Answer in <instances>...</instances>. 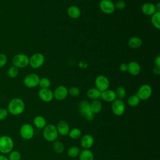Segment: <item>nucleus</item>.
Masks as SVG:
<instances>
[{"label":"nucleus","mask_w":160,"mask_h":160,"mask_svg":"<svg viewBox=\"0 0 160 160\" xmlns=\"http://www.w3.org/2000/svg\"><path fill=\"white\" fill-rule=\"evenodd\" d=\"M8 116V111L6 109L0 108V121L4 120Z\"/></svg>","instance_id":"4c0bfd02"},{"label":"nucleus","mask_w":160,"mask_h":160,"mask_svg":"<svg viewBox=\"0 0 160 160\" xmlns=\"http://www.w3.org/2000/svg\"><path fill=\"white\" fill-rule=\"evenodd\" d=\"M94 83L96 88L101 92H102L109 89L110 85L108 78L104 75H99L98 76H97L95 79Z\"/></svg>","instance_id":"9b49d317"},{"label":"nucleus","mask_w":160,"mask_h":160,"mask_svg":"<svg viewBox=\"0 0 160 160\" xmlns=\"http://www.w3.org/2000/svg\"><path fill=\"white\" fill-rule=\"evenodd\" d=\"M94 143V139L93 136L89 134L83 135L80 140V144L83 149H90Z\"/></svg>","instance_id":"2eb2a0df"},{"label":"nucleus","mask_w":160,"mask_h":160,"mask_svg":"<svg viewBox=\"0 0 160 160\" xmlns=\"http://www.w3.org/2000/svg\"><path fill=\"white\" fill-rule=\"evenodd\" d=\"M52 149L58 154H61L64 151V144L59 141H54L52 144Z\"/></svg>","instance_id":"cd10ccee"},{"label":"nucleus","mask_w":160,"mask_h":160,"mask_svg":"<svg viewBox=\"0 0 160 160\" xmlns=\"http://www.w3.org/2000/svg\"><path fill=\"white\" fill-rule=\"evenodd\" d=\"M154 64L156 66L160 67V56H157L154 59Z\"/></svg>","instance_id":"ea45409f"},{"label":"nucleus","mask_w":160,"mask_h":160,"mask_svg":"<svg viewBox=\"0 0 160 160\" xmlns=\"http://www.w3.org/2000/svg\"><path fill=\"white\" fill-rule=\"evenodd\" d=\"M7 74L8 76L11 78H15L18 76L19 74V69L18 68L15 67L14 66H12L9 68L7 71Z\"/></svg>","instance_id":"2f4dec72"},{"label":"nucleus","mask_w":160,"mask_h":160,"mask_svg":"<svg viewBox=\"0 0 160 160\" xmlns=\"http://www.w3.org/2000/svg\"><path fill=\"white\" fill-rule=\"evenodd\" d=\"M140 101L141 100L139 99V98L138 97L136 94H133L130 96L127 99L128 104L131 107L138 106L139 104Z\"/></svg>","instance_id":"bb28decb"},{"label":"nucleus","mask_w":160,"mask_h":160,"mask_svg":"<svg viewBox=\"0 0 160 160\" xmlns=\"http://www.w3.org/2000/svg\"><path fill=\"white\" fill-rule=\"evenodd\" d=\"M159 6H160L159 2H158L156 5H155V6H156V11H159V9H160V8H159Z\"/></svg>","instance_id":"c03bdc74"},{"label":"nucleus","mask_w":160,"mask_h":160,"mask_svg":"<svg viewBox=\"0 0 160 160\" xmlns=\"http://www.w3.org/2000/svg\"><path fill=\"white\" fill-rule=\"evenodd\" d=\"M116 98L122 100L126 95V91L125 88L122 86H119L117 88V89L115 91Z\"/></svg>","instance_id":"7c9ffc66"},{"label":"nucleus","mask_w":160,"mask_h":160,"mask_svg":"<svg viewBox=\"0 0 160 160\" xmlns=\"http://www.w3.org/2000/svg\"><path fill=\"white\" fill-rule=\"evenodd\" d=\"M51 81L48 78H42L39 79V86L41 88H49L51 86Z\"/></svg>","instance_id":"473e14b6"},{"label":"nucleus","mask_w":160,"mask_h":160,"mask_svg":"<svg viewBox=\"0 0 160 160\" xmlns=\"http://www.w3.org/2000/svg\"><path fill=\"white\" fill-rule=\"evenodd\" d=\"M100 98L108 102H112L116 99H117L115 91L114 90L109 89L101 92Z\"/></svg>","instance_id":"f3484780"},{"label":"nucleus","mask_w":160,"mask_h":160,"mask_svg":"<svg viewBox=\"0 0 160 160\" xmlns=\"http://www.w3.org/2000/svg\"><path fill=\"white\" fill-rule=\"evenodd\" d=\"M114 6H115V9H117L118 10H122L126 7V3L122 0H118L114 4Z\"/></svg>","instance_id":"c9c22d12"},{"label":"nucleus","mask_w":160,"mask_h":160,"mask_svg":"<svg viewBox=\"0 0 160 160\" xmlns=\"http://www.w3.org/2000/svg\"><path fill=\"white\" fill-rule=\"evenodd\" d=\"M81 134H82V132L81 129L78 128H74L70 129L68 133L69 137L72 139H79L81 136Z\"/></svg>","instance_id":"c85d7f7f"},{"label":"nucleus","mask_w":160,"mask_h":160,"mask_svg":"<svg viewBox=\"0 0 160 160\" xmlns=\"http://www.w3.org/2000/svg\"><path fill=\"white\" fill-rule=\"evenodd\" d=\"M21 153L18 151H11L8 156L9 160H21Z\"/></svg>","instance_id":"72a5a7b5"},{"label":"nucleus","mask_w":160,"mask_h":160,"mask_svg":"<svg viewBox=\"0 0 160 160\" xmlns=\"http://www.w3.org/2000/svg\"><path fill=\"white\" fill-rule=\"evenodd\" d=\"M42 129V136L47 141L54 142L58 139L59 134L54 124H47Z\"/></svg>","instance_id":"7ed1b4c3"},{"label":"nucleus","mask_w":160,"mask_h":160,"mask_svg":"<svg viewBox=\"0 0 160 160\" xmlns=\"http://www.w3.org/2000/svg\"><path fill=\"white\" fill-rule=\"evenodd\" d=\"M142 44V39L138 36L131 37L128 41V46L132 49H137L141 46Z\"/></svg>","instance_id":"5701e85b"},{"label":"nucleus","mask_w":160,"mask_h":160,"mask_svg":"<svg viewBox=\"0 0 160 160\" xmlns=\"http://www.w3.org/2000/svg\"><path fill=\"white\" fill-rule=\"evenodd\" d=\"M12 62L18 68H24L29 65V57L24 54H18L13 57Z\"/></svg>","instance_id":"0eeeda50"},{"label":"nucleus","mask_w":160,"mask_h":160,"mask_svg":"<svg viewBox=\"0 0 160 160\" xmlns=\"http://www.w3.org/2000/svg\"><path fill=\"white\" fill-rule=\"evenodd\" d=\"M79 66L81 68H82V69H84V68H86L88 67V64L85 61H81L79 62Z\"/></svg>","instance_id":"a19ab883"},{"label":"nucleus","mask_w":160,"mask_h":160,"mask_svg":"<svg viewBox=\"0 0 160 160\" xmlns=\"http://www.w3.org/2000/svg\"><path fill=\"white\" fill-rule=\"evenodd\" d=\"M58 134L62 136H66L68 135L70 131V127L68 122L64 120L59 121L56 126Z\"/></svg>","instance_id":"dca6fc26"},{"label":"nucleus","mask_w":160,"mask_h":160,"mask_svg":"<svg viewBox=\"0 0 160 160\" xmlns=\"http://www.w3.org/2000/svg\"><path fill=\"white\" fill-rule=\"evenodd\" d=\"M0 160H9V159L4 155H0Z\"/></svg>","instance_id":"37998d69"},{"label":"nucleus","mask_w":160,"mask_h":160,"mask_svg":"<svg viewBox=\"0 0 160 160\" xmlns=\"http://www.w3.org/2000/svg\"><path fill=\"white\" fill-rule=\"evenodd\" d=\"M14 148V141L8 136H2L0 137V152L6 154L12 151Z\"/></svg>","instance_id":"20e7f679"},{"label":"nucleus","mask_w":160,"mask_h":160,"mask_svg":"<svg viewBox=\"0 0 160 160\" xmlns=\"http://www.w3.org/2000/svg\"><path fill=\"white\" fill-rule=\"evenodd\" d=\"M45 58L44 55L40 52H36L29 58V64L33 69H38L41 68L44 63Z\"/></svg>","instance_id":"39448f33"},{"label":"nucleus","mask_w":160,"mask_h":160,"mask_svg":"<svg viewBox=\"0 0 160 160\" xmlns=\"http://www.w3.org/2000/svg\"><path fill=\"white\" fill-rule=\"evenodd\" d=\"M101 11L106 14H111L114 12L115 6L111 0H101L99 4Z\"/></svg>","instance_id":"f8f14e48"},{"label":"nucleus","mask_w":160,"mask_h":160,"mask_svg":"<svg viewBox=\"0 0 160 160\" xmlns=\"http://www.w3.org/2000/svg\"><path fill=\"white\" fill-rule=\"evenodd\" d=\"M141 11L142 13L146 16H152L156 12L155 4L151 2H146L141 6Z\"/></svg>","instance_id":"6ab92c4d"},{"label":"nucleus","mask_w":160,"mask_h":160,"mask_svg":"<svg viewBox=\"0 0 160 160\" xmlns=\"http://www.w3.org/2000/svg\"><path fill=\"white\" fill-rule=\"evenodd\" d=\"M79 160H94V156L90 149H83L79 154Z\"/></svg>","instance_id":"412c9836"},{"label":"nucleus","mask_w":160,"mask_h":160,"mask_svg":"<svg viewBox=\"0 0 160 160\" xmlns=\"http://www.w3.org/2000/svg\"><path fill=\"white\" fill-rule=\"evenodd\" d=\"M101 93V92L99 90H98L96 88H91L87 91L86 95L89 99L95 100L100 98Z\"/></svg>","instance_id":"b1692460"},{"label":"nucleus","mask_w":160,"mask_h":160,"mask_svg":"<svg viewBox=\"0 0 160 160\" xmlns=\"http://www.w3.org/2000/svg\"><path fill=\"white\" fill-rule=\"evenodd\" d=\"M7 56L4 54H0V68L4 67L7 63Z\"/></svg>","instance_id":"e433bc0d"},{"label":"nucleus","mask_w":160,"mask_h":160,"mask_svg":"<svg viewBox=\"0 0 160 160\" xmlns=\"http://www.w3.org/2000/svg\"><path fill=\"white\" fill-rule=\"evenodd\" d=\"M153 72L156 74H160V67L154 66L153 68Z\"/></svg>","instance_id":"79ce46f5"},{"label":"nucleus","mask_w":160,"mask_h":160,"mask_svg":"<svg viewBox=\"0 0 160 160\" xmlns=\"http://www.w3.org/2000/svg\"><path fill=\"white\" fill-rule=\"evenodd\" d=\"M68 95V89L64 86H58L53 91V96L58 101H62L65 99Z\"/></svg>","instance_id":"ddd939ff"},{"label":"nucleus","mask_w":160,"mask_h":160,"mask_svg":"<svg viewBox=\"0 0 160 160\" xmlns=\"http://www.w3.org/2000/svg\"><path fill=\"white\" fill-rule=\"evenodd\" d=\"M151 23L153 25V26L158 29H160V11H156L155 12L152 16L151 18Z\"/></svg>","instance_id":"a878e982"},{"label":"nucleus","mask_w":160,"mask_h":160,"mask_svg":"<svg viewBox=\"0 0 160 160\" xmlns=\"http://www.w3.org/2000/svg\"><path fill=\"white\" fill-rule=\"evenodd\" d=\"M80 149L78 147V146H71L70 147L67 151V154L68 156L70 158H76L79 156V153H80Z\"/></svg>","instance_id":"c756f323"},{"label":"nucleus","mask_w":160,"mask_h":160,"mask_svg":"<svg viewBox=\"0 0 160 160\" xmlns=\"http://www.w3.org/2000/svg\"><path fill=\"white\" fill-rule=\"evenodd\" d=\"M24 109L25 104L24 101L21 98H14L9 101L7 110L11 114L18 116L24 112Z\"/></svg>","instance_id":"f257e3e1"},{"label":"nucleus","mask_w":160,"mask_h":160,"mask_svg":"<svg viewBox=\"0 0 160 160\" xmlns=\"http://www.w3.org/2000/svg\"><path fill=\"white\" fill-rule=\"evenodd\" d=\"M33 124L38 129H42L47 125V122L44 117L38 115L34 117L33 119Z\"/></svg>","instance_id":"4be33fe9"},{"label":"nucleus","mask_w":160,"mask_h":160,"mask_svg":"<svg viewBox=\"0 0 160 160\" xmlns=\"http://www.w3.org/2000/svg\"><path fill=\"white\" fill-rule=\"evenodd\" d=\"M90 107H91V111L95 115L96 114L99 113L101 111L102 108V105L101 102L99 100L95 99V100H93L90 103Z\"/></svg>","instance_id":"393cba45"},{"label":"nucleus","mask_w":160,"mask_h":160,"mask_svg":"<svg viewBox=\"0 0 160 160\" xmlns=\"http://www.w3.org/2000/svg\"><path fill=\"white\" fill-rule=\"evenodd\" d=\"M78 111L81 116L88 121L94 119L95 115L92 113L90 107V103L85 100L81 101L78 105Z\"/></svg>","instance_id":"f03ea898"},{"label":"nucleus","mask_w":160,"mask_h":160,"mask_svg":"<svg viewBox=\"0 0 160 160\" xmlns=\"http://www.w3.org/2000/svg\"><path fill=\"white\" fill-rule=\"evenodd\" d=\"M40 78L34 73H31L25 76L23 80L24 84L28 88H34L39 86Z\"/></svg>","instance_id":"9d476101"},{"label":"nucleus","mask_w":160,"mask_h":160,"mask_svg":"<svg viewBox=\"0 0 160 160\" xmlns=\"http://www.w3.org/2000/svg\"><path fill=\"white\" fill-rule=\"evenodd\" d=\"M111 109L113 114L117 116H122L126 109V106L124 101L121 99H116L113 102H112Z\"/></svg>","instance_id":"1a4fd4ad"},{"label":"nucleus","mask_w":160,"mask_h":160,"mask_svg":"<svg viewBox=\"0 0 160 160\" xmlns=\"http://www.w3.org/2000/svg\"><path fill=\"white\" fill-rule=\"evenodd\" d=\"M19 133L23 139L30 140L34 135V129L31 124L26 123L22 124L20 128Z\"/></svg>","instance_id":"423d86ee"},{"label":"nucleus","mask_w":160,"mask_h":160,"mask_svg":"<svg viewBox=\"0 0 160 160\" xmlns=\"http://www.w3.org/2000/svg\"><path fill=\"white\" fill-rule=\"evenodd\" d=\"M68 94L72 97H78L80 94V89L76 86H72L68 89Z\"/></svg>","instance_id":"f704fd0d"},{"label":"nucleus","mask_w":160,"mask_h":160,"mask_svg":"<svg viewBox=\"0 0 160 160\" xmlns=\"http://www.w3.org/2000/svg\"><path fill=\"white\" fill-rule=\"evenodd\" d=\"M38 96L42 101L49 102L54 98L53 91L49 88H41L38 91Z\"/></svg>","instance_id":"4468645a"},{"label":"nucleus","mask_w":160,"mask_h":160,"mask_svg":"<svg viewBox=\"0 0 160 160\" xmlns=\"http://www.w3.org/2000/svg\"><path fill=\"white\" fill-rule=\"evenodd\" d=\"M119 69L122 72L127 71V70H128V64H126V63H122L119 66Z\"/></svg>","instance_id":"58836bf2"},{"label":"nucleus","mask_w":160,"mask_h":160,"mask_svg":"<svg viewBox=\"0 0 160 160\" xmlns=\"http://www.w3.org/2000/svg\"><path fill=\"white\" fill-rule=\"evenodd\" d=\"M141 66L136 61H131L128 64L127 71L132 76H137L141 72Z\"/></svg>","instance_id":"a211bd4d"},{"label":"nucleus","mask_w":160,"mask_h":160,"mask_svg":"<svg viewBox=\"0 0 160 160\" xmlns=\"http://www.w3.org/2000/svg\"><path fill=\"white\" fill-rule=\"evenodd\" d=\"M152 89L151 86L149 84H144L141 85L137 91V93L136 94L138 96V97L139 98L140 100L145 101L150 98V97L152 95Z\"/></svg>","instance_id":"6e6552de"},{"label":"nucleus","mask_w":160,"mask_h":160,"mask_svg":"<svg viewBox=\"0 0 160 160\" xmlns=\"http://www.w3.org/2000/svg\"><path fill=\"white\" fill-rule=\"evenodd\" d=\"M67 13L70 18L76 19L80 17L81 12L80 9L77 6L72 5L68 8Z\"/></svg>","instance_id":"aec40b11"}]
</instances>
